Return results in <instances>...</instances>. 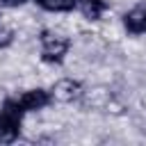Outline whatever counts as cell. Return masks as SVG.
Here are the masks:
<instances>
[{"label":"cell","mask_w":146,"mask_h":146,"mask_svg":"<svg viewBox=\"0 0 146 146\" xmlns=\"http://www.w3.org/2000/svg\"><path fill=\"white\" fill-rule=\"evenodd\" d=\"M23 114H25V110L18 105V100L14 96L2 100V107H0V144L16 141L18 132H21Z\"/></svg>","instance_id":"1"},{"label":"cell","mask_w":146,"mask_h":146,"mask_svg":"<svg viewBox=\"0 0 146 146\" xmlns=\"http://www.w3.org/2000/svg\"><path fill=\"white\" fill-rule=\"evenodd\" d=\"M39 39H41V59L46 64H62L68 48H71V41L62 34L50 32V30H43Z\"/></svg>","instance_id":"2"},{"label":"cell","mask_w":146,"mask_h":146,"mask_svg":"<svg viewBox=\"0 0 146 146\" xmlns=\"http://www.w3.org/2000/svg\"><path fill=\"white\" fill-rule=\"evenodd\" d=\"M48 91H50V98L52 100H57V103H71V100H75L82 94V82L80 80H73V78H62Z\"/></svg>","instance_id":"3"},{"label":"cell","mask_w":146,"mask_h":146,"mask_svg":"<svg viewBox=\"0 0 146 146\" xmlns=\"http://www.w3.org/2000/svg\"><path fill=\"white\" fill-rule=\"evenodd\" d=\"M14 98L18 100V105H21L25 112H36V110H43V107H48V105L52 103L50 91H48V89H41V87L27 89V91H23V94H18V96H14Z\"/></svg>","instance_id":"4"},{"label":"cell","mask_w":146,"mask_h":146,"mask_svg":"<svg viewBox=\"0 0 146 146\" xmlns=\"http://www.w3.org/2000/svg\"><path fill=\"white\" fill-rule=\"evenodd\" d=\"M123 25H125V30L132 32V34H144V32H146V9L137 7V9L128 11V14L123 16Z\"/></svg>","instance_id":"5"},{"label":"cell","mask_w":146,"mask_h":146,"mask_svg":"<svg viewBox=\"0 0 146 146\" xmlns=\"http://www.w3.org/2000/svg\"><path fill=\"white\" fill-rule=\"evenodd\" d=\"M78 9L87 21H98L103 16V11L107 9V2L105 0H80Z\"/></svg>","instance_id":"6"},{"label":"cell","mask_w":146,"mask_h":146,"mask_svg":"<svg viewBox=\"0 0 146 146\" xmlns=\"http://www.w3.org/2000/svg\"><path fill=\"white\" fill-rule=\"evenodd\" d=\"M34 2L46 11H73L75 9L68 0H34Z\"/></svg>","instance_id":"7"},{"label":"cell","mask_w":146,"mask_h":146,"mask_svg":"<svg viewBox=\"0 0 146 146\" xmlns=\"http://www.w3.org/2000/svg\"><path fill=\"white\" fill-rule=\"evenodd\" d=\"M11 43H14V30L0 25V50H2V48H9Z\"/></svg>","instance_id":"8"},{"label":"cell","mask_w":146,"mask_h":146,"mask_svg":"<svg viewBox=\"0 0 146 146\" xmlns=\"http://www.w3.org/2000/svg\"><path fill=\"white\" fill-rule=\"evenodd\" d=\"M27 0H0L2 7H9V9H16V7H23Z\"/></svg>","instance_id":"9"},{"label":"cell","mask_w":146,"mask_h":146,"mask_svg":"<svg viewBox=\"0 0 146 146\" xmlns=\"http://www.w3.org/2000/svg\"><path fill=\"white\" fill-rule=\"evenodd\" d=\"M144 105H146V98H144Z\"/></svg>","instance_id":"10"}]
</instances>
